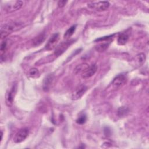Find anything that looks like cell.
Instances as JSON below:
<instances>
[{"mask_svg": "<svg viewBox=\"0 0 149 149\" xmlns=\"http://www.w3.org/2000/svg\"><path fill=\"white\" fill-rule=\"evenodd\" d=\"M22 26V23L16 22H12L4 24L1 29V39L5 38L12 32L19 30Z\"/></svg>", "mask_w": 149, "mask_h": 149, "instance_id": "obj_1", "label": "cell"}, {"mask_svg": "<svg viewBox=\"0 0 149 149\" xmlns=\"http://www.w3.org/2000/svg\"><path fill=\"white\" fill-rule=\"evenodd\" d=\"M109 3L108 1L91 2L88 3V7L93 10L102 12L107 10L109 6Z\"/></svg>", "mask_w": 149, "mask_h": 149, "instance_id": "obj_2", "label": "cell"}, {"mask_svg": "<svg viewBox=\"0 0 149 149\" xmlns=\"http://www.w3.org/2000/svg\"><path fill=\"white\" fill-rule=\"evenodd\" d=\"M17 84L14 83L12 84V86L7 91L6 93L5 101H6V104L8 107H10L13 104V100L17 92Z\"/></svg>", "mask_w": 149, "mask_h": 149, "instance_id": "obj_3", "label": "cell"}, {"mask_svg": "<svg viewBox=\"0 0 149 149\" xmlns=\"http://www.w3.org/2000/svg\"><path fill=\"white\" fill-rule=\"evenodd\" d=\"M29 135V130L27 128L20 129L15 135L13 141L15 143H20L23 141Z\"/></svg>", "mask_w": 149, "mask_h": 149, "instance_id": "obj_4", "label": "cell"}, {"mask_svg": "<svg viewBox=\"0 0 149 149\" xmlns=\"http://www.w3.org/2000/svg\"><path fill=\"white\" fill-rule=\"evenodd\" d=\"M59 40V34L58 33L54 34L47 41L45 46V49H47V51H50L56 48V44H58Z\"/></svg>", "mask_w": 149, "mask_h": 149, "instance_id": "obj_5", "label": "cell"}, {"mask_svg": "<svg viewBox=\"0 0 149 149\" xmlns=\"http://www.w3.org/2000/svg\"><path fill=\"white\" fill-rule=\"evenodd\" d=\"M74 41V40H68L66 41L63 42L61 43L58 46H57L55 48V51L54 52V54L55 56H59L63 54L66 49L67 48L72 44L73 43Z\"/></svg>", "mask_w": 149, "mask_h": 149, "instance_id": "obj_6", "label": "cell"}, {"mask_svg": "<svg viewBox=\"0 0 149 149\" xmlns=\"http://www.w3.org/2000/svg\"><path fill=\"white\" fill-rule=\"evenodd\" d=\"M87 90V87L85 85H80L77 87L72 94V99L73 100H77L80 99Z\"/></svg>", "mask_w": 149, "mask_h": 149, "instance_id": "obj_7", "label": "cell"}, {"mask_svg": "<svg viewBox=\"0 0 149 149\" xmlns=\"http://www.w3.org/2000/svg\"><path fill=\"white\" fill-rule=\"evenodd\" d=\"M126 80L127 78L125 74H119L113 79L112 82V86L114 88H118L125 84V83L126 82Z\"/></svg>", "mask_w": 149, "mask_h": 149, "instance_id": "obj_8", "label": "cell"}, {"mask_svg": "<svg viewBox=\"0 0 149 149\" xmlns=\"http://www.w3.org/2000/svg\"><path fill=\"white\" fill-rule=\"evenodd\" d=\"M97 70V66L95 64L88 66L82 73L81 77L84 79H87L93 76Z\"/></svg>", "mask_w": 149, "mask_h": 149, "instance_id": "obj_9", "label": "cell"}, {"mask_svg": "<svg viewBox=\"0 0 149 149\" xmlns=\"http://www.w3.org/2000/svg\"><path fill=\"white\" fill-rule=\"evenodd\" d=\"M23 5V2L21 1H16L14 2H12V3H9V5H6L5 9L9 12H12L16 10H19L21 8Z\"/></svg>", "mask_w": 149, "mask_h": 149, "instance_id": "obj_10", "label": "cell"}, {"mask_svg": "<svg viewBox=\"0 0 149 149\" xmlns=\"http://www.w3.org/2000/svg\"><path fill=\"white\" fill-rule=\"evenodd\" d=\"M54 80V75L52 74H48L44 80L43 81V90L45 91H47L50 89L52 83Z\"/></svg>", "mask_w": 149, "mask_h": 149, "instance_id": "obj_11", "label": "cell"}, {"mask_svg": "<svg viewBox=\"0 0 149 149\" xmlns=\"http://www.w3.org/2000/svg\"><path fill=\"white\" fill-rule=\"evenodd\" d=\"M103 43H100L99 44H98L97 45L95 46V49L98 51V52H103L104 51H105L108 46L109 45L111 42V40H107V41H102Z\"/></svg>", "mask_w": 149, "mask_h": 149, "instance_id": "obj_12", "label": "cell"}, {"mask_svg": "<svg viewBox=\"0 0 149 149\" xmlns=\"http://www.w3.org/2000/svg\"><path fill=\"white\" fill-rule=\"evenodd\" d=\"M45 33H41L36 37L33 41V44L34 46H38L41 44L45 39Z\"/></svg>", "mask_w": 149, "mask_h": 149, "instance_id": "obj_13", "label": "cell"}, {"mask_svg": "<svg viewBox=\"0 0 149 149\" xmlns=\"http://www.w3.org/2000/svg\"><path fill=\"white\" fill-rule=\"evenodd\" d=\"M128 39H129V36L127 34L125 33H121L119 35L118 37V44L120 45H124L127 42V41H128Z\"/></svg>", "mask_w": 149, "mask_h": 149, "instance_id": "obj_14", "label": "cell"}, {"mask_svg": "<svg viewBox=\"0 0 149 149\" xmlns=\"http://www.w3.org/2000/svg\"><path fill=\"white\" fill-rule=\"evenodd\" d=\"M76 27V25H73V26H71L70 28H69L65 32V33L64 34V37L66 38H68L71 37L73 34L74 32L75 31Z\"/></svg>", "mask_w": 149, "mask_h": 149, "instance_id": "obj_15", "label": "cell"}, {"mask_svg": "<svg viewBox=\"0 0 149 149\" xmlns=\"http://www.w3.org/2000/svg\"><path fill=\"white\" fill-rule=\"evenodd\" d=\"M29 75L32 78H37L39 76L40 73L38 70L36 68H31L29 71Z\"/></svg>", "mask_w": 149, "mask_h": 149, "instance_id": "obj_16", "label": "cell"}, {"mask_svg": "<svg viewBox=\"0 0 149 149\" xmlns=\"http://www.w3.org/2000/svg\"><path fill=\"white\" fill-rule=\"evenodd\" d=\"M129 112V109L125 107H120L118 110V114L119 115V116L121 117V116H123L125 115H126Z\"/></svg>", "mask_w": 149, "mask_h": 149, "instance_id": "obj_17", "label": "cell"}, {"mask_svg": "<svg viewBox=\"0 0 149 149\" xmlns=\"http://www.w3.org/2000/svg\"><path fill=\"white\" fill-rule=\"evenodd\" d=\"M88 66V64L84 63H81L80 65H79L75 69V72L76 73H79V72H83L87 67Z\"/></svg>", "mask_w": 149, "mask_h": 149, "instance_id": "obj_18", "label": "cell"}, {"mask_svg": "<svg viewBox=\"0 0 149 149\" xmlns=\"http://www.w3.org/2000/svg\"><path fill=\"white\" fill-rule=\"evenodd\" d=\"M145 59H146V56L144 54L141 53L140 54H138L136 56L137 62L139 65H141L142 63H143V62L145 61Z\"/></svg>", "mask_w": 149, "mask_h": 149, "instance_id": "obj_19", "label": "cell"}, {"mask_svg": "<svg viewBox=\"0 0 149 149\" xmlns=\"http://www.w3.org/2000/svg\"><path fill=\"white\" fill-rule=\"evenodd\" d=\"M7 48V42L6 41H3L1 42V48H0V51H1V55L2 56L3 54L5 53V51L6 50Z\"/></svg>", "mask_w": 149, "mask_h": 149, "instance_id": "obj_20", "label": "cell"}, {"mask_svg": "<svg viewBox=\"0 0 149 149\" xmlns=\"http://www.w3.org/2000/svg\"><path fill=\"white\" fill-rule=\"evenodd\" d=\"M87 120V117L85 115L83 114L81 115H80L77 119H76V122L78 123V124H83L86 122Z\"/></svg>", "mask_w": 149, "mask_h": 149, "instance_id": "obj_21", "label": "cell"}, {"mask_svg": "<svg viewBox=\"0 0 149 149\" xmlns=\"http://www.w3.org/2000/svg\"><path fill=\"white\" fill-rule=\"evenodd\" d=\"M67 3V1H59L58 3V5L59 8H63Z\"/></svg>", "mask_w": 149, "mask_h": 149, "instance_id": "obj_22", "label": "cell"}]
</instances>
